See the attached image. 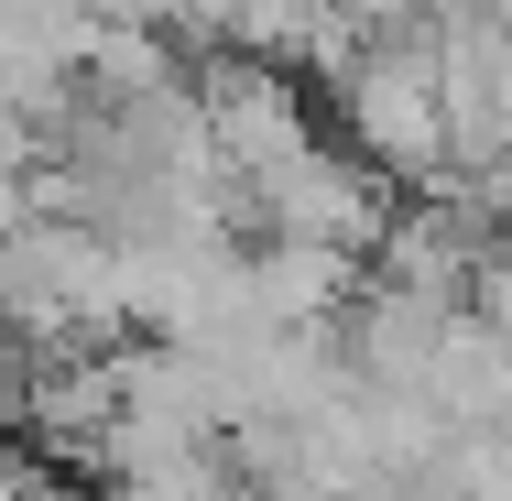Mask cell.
Returning a JSON list of instances; mask_svg holds the SVG:
<instances>
[{"mask_svg":"<svg viewBox=\"0 0 512 501\" xmlns=\"http://www.w3.org/2000/svg\"><path fill=\"white\" fill-rule=\"evenodd\" d=\"M349 120H360V142H371L382 175H447V164H458L447 66H436V44H425L414 22L371 33V55H349Z\"/></svg>","mask_w":512,"mask_h":501,"instance_id":"cell-1","label":"cell"}]
</instances>
